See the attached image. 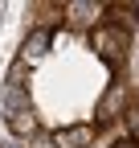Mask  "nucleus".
<instances>
[{
    "mask_svg": "<svg viewBox=\"0 0 139 148\" xmlns=\"http://www.w3.org/2000/svg\"><path fill=\"white\" fill-rule=\"evenodd\" d=\"M90 45L98 49V58H102V62L119 66V62L127 58V49H131V33H127V29H119V25H111V21H102V25L90 33Z\"/></svg>",
    "mask_w": 139,
    "mask_h": 148,
    "instance_id": "nucleus-1",
    "label": "nucleus"
},
{
    "mask_svg": "<svg viewBox=\"0 0 139 148\" xmlns=\"http://www.w3.org/2000/svg\"><path fill=\"white\" fill-rule=\"evenodd\" d=\"M98 16H107V4H94V0H70L65 4V21L74 25V29H98L102 21Z\"/></svg>",
    "mask_w": 139,
    "mask_h": 148,
    "instance_id": "nucleus-2",
    "label": "nucleus"
},
{
    "mask_svg": "<svg viewBox=\"0 0 139 148\" xmlns=\"http://www.w3.org/2000/svg\"><path fill=\"white\" fill-rule=\"evenodd\" d=\"M127 111H131V90H127V82H115L107 95H102L98 115H107V119H123Z\"/></svg>",
    "mask_w": 139,
    "mask_h": 148,
    "instance_id": "nucleus-3",
    "label": "nucleus"
},
{
    "mask_svg": "<svg viewBox=\"0 0 139 148\" xmlns=\"http://www.w3.org/2000/svg\"><path fill=\"white\" fill-rule=\"evenodd\" d=\"M53 148H94V127L90 123H70L53 132Z\"/></svg>",
    "mask_w": 139,
    "mask_h": 148,
    "instance_id": "nucleus-4",
    "label": "nucleus"
},
{
    "mask_svg": "<svg viewBox=\"0 0 139 148\" xmlns=\"http://www.w3.org/2000/svg\"><path fill=\"white\" fill-rule=\"evenodd\" d=\"M8 132H12V136H25V140L41 136V119H37V111H33V107L8 111Z\"/></svg>",
    "mask_w": 139,
    "mask_h": 148,
    "instance_id": "nucleus-5",
    "label": "nucleus"
},
{
    "mask_svg": "<svg viewBox=\"0 0 139 148\" xmlns=\"http://www.w3.org/2000/svg\"><path fill=\"white\" fill-rule=\"evenodd\" d=\"M33 21H37L41 33H49L53 25L65 21V4H53V0H41V4H33Z\"/></svg>",
    "mask_w": 139,
    "mask_h": 148,
    "instance_id": "nucleus-6",
    "label": "nucleus"
},
{
    "mask_svg": "<svg viewBox=\"0 0 139 148\" xmlns=\"http://www.w3.org/2000/svg\"><path fill=\"white\" fill-rule=\"evenodd\" d=\"M45 53H49V33L33 29V33L25 37V45H21V62H25V66H33V62H41Z\"/></svg>",
    "mask_w": 139,
    "mask_h": 148,
    "instance_id": "nucleus-7",
    "label": "nucleus"
},
{
    "mask_svg": "<svg viewBox=\"0 0 139 148\" xmlns=\"http://www.w3.org/2000/svg\"><path fill=\"white\" fill-rule=\"evenodd\" d=\"M107 16H111V25L127 29V21H135V16H139V4H107Z\"/></svg>",
    "mask_w": 139,
    "mask_h": 148,
    "instance_id": "nucleus-8",
    "label": "nucleus"
},
{
    "mask_svg": "<svg viewBox=\"0 0 139 148\" xmlns=\"http://www.w3.org/2000/svg\"><path fill=\"white\" fill-rule=\"evenodd\" d=\"M123 132H127L131 144H139V107H131L127 115H123Z\"/></svg>",
    "mask_w": 139,
    "mask_h": 148,
    "instance_id": "nucleus-9",
    "label": "nucleus"
},
{
    "mask_svg": "<svg viewBox=\"0 0 139 148\" xmlns=\"http://www.w3.org/2000/svg\"><path fill=\"white\" fill-rule=\"evenodd\" d=\"M115 148H139V144H131V140H119V144H115Z\"/></svg>",
    "mask_w": 139,
    "mask_h": 148,
    "instance_id": "nucleus-10",
    "label": "nucleus"
}]
</instances>
